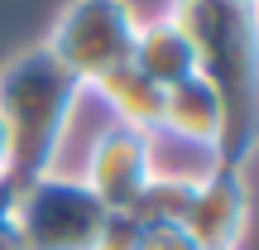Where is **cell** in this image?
Instances as JSON below:
<instances>
[{"label": "cell", "instance_id": "1", "mask_svg": "<svg viewBox=\"0 0 259 250\" xmlns=\"http://www.w3.org/2000/svg\"><path fill=\"white\" fill-rule=\"evenodd\" d=\"M197 53V73L216 87L226 111L216 164L245 168L259 149V15L235 0H168Z\"/></svg>", "mask_w": 259, "mask_h": 250}, {"label": "cell", "instance_id": "2", "mask_svg": "<svg viewBox=\"0 0 259 250\" xmlns=\"http://www.w3.org/2000/svg\"><path fill=\"white\" fill-rule=\"evenodd\" d=\"M82 96L87 87L48 53V44L24 48L0 67V121H5V139H10V183L53 173Z\"/></svg>", "mask_w": 259, "mask_h": 250}, {"label": "cell", "instance_id": "3", "mask_svg": "<svg viewBox=\"0 0 259 250\" xmlns=\"http://www.w3.org/2000/svg\"><path fill=\"white\" fill-rule=\"evenodd\" d=\"M135 34H139V15L130 0H67L44 44L92 92L106 73L130 63Z\"/></svg>", "mask_w": 259, "mask_h": 250}, {"label": "cell", "instance_id": "4", "mask_svg": "<svg viewBox=\"0 0 259 250\" xmlns=\"http://www.w3.org/2000/svg\"><path fill=\"white\" fill-rule=\"evenodd\" d=\"M106 207L77 173H38L15 183V226L24 250H92L106 226Z\"/></svg>", "mask_w": 259, "mask_h": 250}, {"label": "cell", "instance_id": "5", "mask_svg": "<svg viewBox=\"0 0 259 250\" xmlns=\"http://www.w3.org/2000/svg\"><path fill=\"white\" fill-rule=\"evenodd\" d=\"M154 173H158L154 135L111 121L92 139L87 164H82L77 178L92 188V197L106 207V212H135V202L144 197V188L154 183Z\"/></svg>", "mask_w": 259, "mask_h": 250}, {"label": "cell", "instance_id": "6", "mask_svg": "<svg viewBox=\"0 0 259 250\" xmlns=\"http://www.w3.org/2000/svg\"><path fill=\"white\" fill-rule=\"evenodd\" d=\"M183 231L197 250H240L250 231V178L235 164H206L192 183Z\"/></svg>", "mask_w": 259, "mask_h": 250}, {"label": "cell", "instance_id": "7", "mask_svg": "<svg viewBox=\"0 0 259 250\" xmlns=\"http://www.w3.org/2000/svg\"><path fill=\"white\" fill-rule=\"evenodd\" d=\"M158 130L173 135V139H183V145H192V149H206V154L216 159V149H221V130H226V111H221L216 87L206 82L202 73L187 77V82H178V87H168V92H163Z\"/></svg>", "mask_w": 259, "mask_h": 250}, {"label": "cell", "instance_id": "8", "mask_svg": "<svg viewBox=\"0 0 259 250\" xmlns=\"http://www.w3.org/2000/svg\"><path fill=\"white\" fill-rule=\"evenodd\" d=\"M130 67L144 73L154 87H178L187 77H197V53H192V39L178 29L173 15H154V19H139V34H135V53H130Z\"/></svg>", "mask_w": 259, "mask_h": 250}, {"label": "cell", "instance_id": "9", "mask_svg": "<svg viewBox=\"0 0 259 250\" xmlns=\"http://www.w3.org/2000/svg\"><path fill=\"white\" fill-rule=\"evenodd\" d=\"M96 96L106 101V111H111L115 125H130V130H144V135H158V116H163V87H154L144 73H135V67H115V73H106L101 82L92 87Z\"/></svg>", "mask_w": 259, "mask_h": 250}, {"label": "cell", "instance_id": "10", "mask_svg": "<svg viewBox=\"0 0 259 250\" xmlns=\"http://www.w3.org/2000/svg\"><path fill=\"white\" fill-rule=\"evenodd\" d=\"M192 183H197V173H163V168H158L154 183L144 188V197L135 202L130 217H139V222H163V226H183L187 202H192Z\"/></svg>", "mask_w": 259, "mask_h": 250}, {"label": "cell", "instance_id": "11", "mask_svg": "<svg viewBox=\"0 0 259 250\" xmlns=\"http://www.w3.org/2000/svg\"><path fill=\"white\" fill-rule=\"evenodd\" d=\"M92 250H139V217H130V212H111Z\"/></svg>", "mask_w": 259, "mask_h": 250}, {"label": "cell", "instance_id": "12", "mask_svg": "<svg viewBox=\"0 0 259 250\" xmlns=\"http://www.w3.org/2000/svg\"><path fill=\"white\" fill-rule=\"evenodd\" d=\"M139 250H197L192 236L183 226H163V222H139Z\"/></svg>", "mask_w": 259, "mask_h": 250}, {"label": "cell", "instance_id": "13", "mask_svg": "<svg viewBox=\"0 0 259 250\" xmlns=\"http://www.w3.org/2000/svg\"><path fill=\"white\" fill-rule=\"evenodd\" d=\"M0 250H24L15 226V183H0Z\"/></svg>", "mask_w": 259, "mask_h": 250}, {"label": "cell", "instance_id": "14", "mask_svg": "<svg viewBox=\"0 0 259 250\" xmlns=\"http://www.w3.org/2000/svg\"><path fill=\"white\" fill-rule=\"evenodd\" d=\"M0 183H10V139H5V121H0Z\"/></svg>", "mask_w": 259, "mask_h": 250}, {"label": "cell", "instance_id": "15", "mask_svg": "<svg viewBox=\"0 0 259 250\" xmlns=\"http://www.w3.org/2000/svg\"><path fill=\"white\" fill-rule=\"evenodd\" d=\"M235 5H245V10H254V15H259V0H235Z\"/></svg>", "mask_w": 259, "mask_h": 250}]
</instances>
